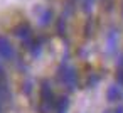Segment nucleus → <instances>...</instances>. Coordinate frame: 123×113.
Returning <instances> with one entry per match:
<instances>
[{"instance_id":"8","label":"nucleus","mask_w":123,"mask_h":113,"mask_svg":"<svg viewBox=\"0 0 123 113\" xmlns=\"http://www.w3.org/2000/svg\"><path fill=\"white\" fill-rule=\"evenodd\" d=\"M4 59L0 57V81H7V78H5V69H4V63H2Z\"/></svg>"},{"instance_id":"7","label":"nucleus","mask_w":123,"mask_h":113,"mask_svg":"<svg viewBox=\"0 0 123 113\" xmlns=\"http://www.w3.org/2000/svg\"><path fill=\"white\" fill-rule=\"evenodd\" d=\"M56 29H57V34H59V36H64V32H66V19H64V17H59V19H57Z\"/></svg>"},{"instance_id":"9","label":"nucleus","mask_w":123,"mask_h":113,"mask_svg":"<svg viewBox=\"0 0 123 113\" xmlns=\"http://www.w3.org/2000/svg\"><path fill=\"white\" fill-rule=\"evenodd\" d=\"M116 78H118V83H120V84H121V88H123V68H120V69H118V76H116Z\"/></svg>"},{"instance_id":"6","label":"nucleus","mask_w":123,"mask_h":113,"mask_svg":"<svg viewBox=\"0 0 123 113\" xmlns=\"http://www.w3.org/2000/svg\"><path fill=\"white\" fill-rule=\"evenodd\" d=\"M106 98H108V101H118V100H121V98H123V93H121L120 86H118V84H111V86H108Z\"/></svg>"},{"instance_id":"11","label":"nucleus","mask_w":123,"mask_h":113,"mask_svg":"<svg viewBox=\"0 0 123 113\" xmlns=\"http://www.w3.org/2000/svg\"><path fill=\"white\" fill-rule=\"evenodd\" d=\"M105 113H111V111H105Z\"/></svg>"},{"instance_id":"10","label":"nucleus","mask_w":123,"mask_h":113,"mask_svg":"<svg viewBox=\"0 0 123 113\" xmlns=\"http://www.w3.org/2000/svg\"><path fill=\"white\" fill-rule=\"evenodd\" d=\"M113 113H123V105H120V106H116V110H115Z\"/></svg>"},{"instance_id":"2","label":"nucleus","mask_w":123,"mask_h":113,"mask_svg":"<svg viewBox=\"0 0 123 113\" xmlns=\"http://www.w3.org/2000/svg\"><path fill=\"white\" fill-rule=\"evenodd\" d=\"M0 57L4 61H14L15 59V49L5 36H0Z\"/></svg>"},{"instance_id":"1","label":"nucleus","mask_w":123,"mask_h":113,"mask_svg":"<svg viewBox=\"0 0 123 113\" xmlns=\"http://www.w3.org/2000/svg\"><path fill=\"white\" fill-rule=\"evenodd\" d=\"M56 101L57 100H54V91L51 88V83L44 79L41 84V106H39L41 113H51V110L56 106Z\"/></svg>"},{"instance_id":"5","label":"nucleus","mask_w":123,"mask_h":113,"mask_svg":"<svg viewBox=\"0 0 123 113\" xmlns=\"http://www.w3.org/2000/svg\"><path fill=\"white\" fill-rule=\"evenodd\" d=\"M118 49V31L116 29H111L106 36V52L110 56H113Z\"/></svg>"},{"instance_id":"4","label":"nucleus","mask_w":123,"mask_h":113,"mask_svg":"<svg viewBox=\"0 0 123 113\" xmlns=\"http://www.w3.org/2000/svg\"><path fill=\"white\" fill-rule=\"evenodd\" d=\"M52 19H54V15H52V10L51 9H47V7H39L37 9V24L41 27L49 25L52 22Z\"/></svg>"},{"instance_id":"3","label":"nucleus","mask_w":123,"mask_h":113,"mask_svg":"<svg viewBox=\"0 0 123 113\" xmlns=\"http://www.w3.org/2000/svg\"><path fill=\"white\" fill-rule=\"evenodd\" d=\"M14 34H15L22 42H25V41H29V39H32V37H34V34H32V27H31L27 22H22V24L15 25Z\"/></svg>"}]
</instances>
